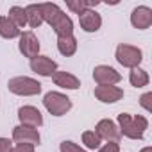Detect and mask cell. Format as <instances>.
Listing matches in <instances>:
<instances>
[{
    "label": "cell",
    "mask_w": 152,
    "mask_h": 152,
    "mask_svg": "<svg viewBox=\"0 0 152 152\" xmlns=\"http://www.w3.org/2000/svg\"><path fill=\"white\" fill-rule=\"evenodd\" d=\"M13 140L16 143H31V145H39L41 136L38 129L25 127V125H16L13 129Z\"/></svg>",
    "instance_id": "cell-13"
},
{
    "label": "cell",
    "mask_w": 152,
    "mask_h": 152,
    "mask_svg": "<svg viewBox=\"0 0 152 152\" xmlns=\"http://www.w3.org/2000/svg\"><path fill=\"white\" fill-rule=\"evenodd\" d=\"M9 16V20L18 27V29H22V27H25L27 25V18H25V9L23 7H20V6H13L11 9H9V13H7Z\"/></svg>",
    "instance_id": "cell-21"
},
{
    "label": "cell",
    "mask_w": 152,
    "mask_h": 152,
    "mask_svg": "<svg viewBox=\"0 0 152 152\" xmlns=\"http://www.w3.org/2000/svg\"><path fill=\"white\" fill-rule=\"evenodd\" d=\"M140 152H152V147H143Z\"/></svg>",
    "instance_id": "cell-28"
},
{
    "label": "cell",
    "mask_w": 152,
    "mask_h": 152,
    "mask_svg": "<svg viewBox=\"0 0 152 152\" xmlns=\"http://www.w3.org/2000/svg\"><path fill=\"white\" fill-rule=\"evenodd\" d=\"M140 106L147 111V113H152V91H147L140 97Z\"/></svg>",
    "instance_id": "cell-24"
},
{
    "label": "cell",
    "mask_w": 152,
    "mask_h": 152,
    "mask_svg": "<svg viewBox=\"0 0 152 152\" xmlns=\"http://www.w3.org/2000/svg\"><path fill=\"white\" fill-rule=\"evenodd\" d=\"M20 34L22 31L7 16H0V36L6 39H15V38H20Z\"/></svg>",
    "instance_id": "cell-18"
},
{
    "label": "cell",
    "mask_w": 152,
    "mask_h": 152,
    "mask_svg": "<svg viewBox=\"0 0 152 152\" xmlns=\"http://www.w3.org/2000/svg\"><path fill=\"white\" fill-rule=\"evenodd\" d=\"M100 2H97V0H66V7L72 11V13H75V15H79V13H83L84 9H93V7H97Z\"/></svg>",
    "instance_id": "cell-20"
},
{
    "label": "cell",
    "mask_w": 152,
    "mask_h": 152,
    "mask_svg": "<svg viewBox=\"0 0 152 152\" xmlns=\"http://www.w3.org/2000/svg\"><path fill=\"white\" fill-rule=\"evenodd\" d=\"M25 9V18H27V25L31 29H38L43 23V13H41V4H29Z\"/></svg>",
    "instance_id": "cell-16"
},
{
    "label": "cell",
    "mask_w": 152,
    "mask_h": 152,
    "mask_svg": "<svg viewBox=\"0 0 152 152\" xmlns=\"http://www.w3.org/2000/svg\"><path fill=\"white\" fill-rule=\"evenodd\" d=\"M79 25L84 32H97L102 27V16L95 9H84L79 13Z\"/></svg>",
    "instance_id": "cell-12"
},
{
    "label": "cell",
    "mask_w": 152,
    "mask_h": 152,
    "mask_svg": "<svg viewBox=\"0 0 152 152\" xmlns=\"http://www.w3.org/2000/svg\"><path fill=\"white\" fill-rule=\"evenodd\" d=\"M29 66L34 73L41 75V77H52L57 72V63L54 59H50L48 56H36L34 59H31Z\"/></svg>",
    "instance_id": "cell-10"
},
{
    "label": "cell",
    "mask_w": 152,
    "mask_h": 152,
    "mask_svg": "<svg viewBox=\"0 0 152 152\" xmlns=\"http://www.w3.org/2000/svg\"><path fill=\"white\" fill-rule=\"evenodd\" d=\"M18 120H20V125L32 127V129H38L43 125V115L34 106H22L18 109Z\"/></svg>",
    "instance_id": "cell-8"
},
{
    "label": "cell",
    "mask_w": 152,
    "mask_h": 152,
    "mask_svg": "<svg viewBox=\"0 0 152 152\" xmlns=\"http://www.w3.org/2000/svg\"><path fill=\"white\" fill-rule=\"evenodd\" d=\"M57 50L61 56L64 57H72L75 52H77V38L73 34L72 36H63V38H57Z\"/></svg>",
    "instance_id": "cell-17"
},
{
    "label": "cell",
    "mask_w": 152,
    "mask_h": 152,
    "mask_svg": "<svg viewBox=\"0 0 152 152\" xmlns=\"http://www.w3.org/2000/svg\"><path fill=\"white\" fill-rule=\"evenodd\" d=\"M93 79L99 86H115L122 81V75L113 66L99 64V66L93 68Z\"/></svg>",
    "instance_id": "cell-6"
},
{
    "label": "cell",
    "mask_w": 152,
    "mask_h": 152,
    "mask_svg": "<svg viewBox=\"0 0 152 152\" xmlns=\"http://www.w3.org/2000/svg\"><path fill=\"white\" fill-rule=\"evenodd\" d=\"M131 25L134 29L145 31L152 25V9L148 6H138L131 13Z\"/></svg>",
    "instance_id": "cell-11"
},
{
    "label": "cell",
    "mask_w": 152,
    "mask_h": 152,
    "mask_svg": "<svg viewBox=\"0 0 152 152\" xmlns=\"http://www.w3.org/2000/svg\"><path fill=\"white\" fill-rule=\"evenodd\" d=\"M95 132L99 134L100 140H106V141L120 143V140H122V134H120V129H118L116 122H113V120H109V118H102V120L95 125Z\"/></svg>",
    "instance_id": "cell-9"
},
{
    "label": "cell",
    "mask_w": 152,
    "mask_h": 152,
    "mask_svg": "<svg viewBox=\"0 0 152 152\" xmlns=\"http://www.w3.org/2000/svg\"><path fill=\"white\" fill-rule=\"evenodd\" d=\"M52 81L56 86L63 88V90H79L81 88V79L79 77H75L73 73L70 72H61L57 70L54 75H52Z\"/></svg>",
    "instance_id": "cell-15"
},
{
    "label": "cell",
    "mask_w": 152,
    "mask_h": 152,
    "mask_svg": "<svg viewBox=\"0 0 152 152\" xmlns=\"http://www.w3.org/2000/svg\"><path fill=\"white\" fill-rule=\"evenodd\" d=\"M116 125H118L122 136H125L129 140H143L145 131L148 129V120L141 115L120 113L116 118Z\"/></svg>",
    "instance_id": "cell-2"
},
{
    "label": "cell",
    "mask_w": 152,
    "mask_h": 152,
    "mask_svg": "<svg viewBox=\"0 0 152 152\" xmlns=\"http://www.w3.org/2000/svg\"><path fill=\"white\" fill-rule=\"evenodd\" d=\"M18 50L23 54V57H29V59H34L36 56H39V39L32 31H25L20 34Z\"/></svg>",
    "instance_id": "cell-7"
},
{
    "label": "cell",
    "mask_w": 152,
    "mask_h": 152,
    "mask_svg": "<svg viewBox=\"0 0 152 152\" xmlns=\"http://www.w3.org/2000/svg\"><path fill=\"white\" fill-rule=\"evenodd\" d=\"M95 97L104 104H115L124 99V90L118 86H95Z\"/></svg>",
    "instance_id": "cell-14"
},
{
    "label": "cell",
    "mask_w": 152,
    "mask_h": 152,
    "mask_svg": "<svg viewBox=\"0 0 152 152\" xmlns=\"http://www.w3.org/2000/svg\"><path fill=\"white\" fill-rule=\"evenodd\" d=\"M115 57L116 61L125 66V68H138L140 63L143 61V52L141 48L134 47V45H127V43H120L116 47V52H115Z\"/></svg>",
    "instance_id": "cell-5"
},
{
    "label": "cell",
    "mask_w": 152,
    "mask_h": 152,
    "mask_svg": "<svg viewBox=\"0 0 152 152\" xmlns=\"http://www.w3.org/2000/svg\"><path fill=\"white\" fill-rule=\"evenodd\" d=\"M34 148L36 145H31V143H16L11 152H34Z\"/></svg>",
    "instance_id": "cell-26"
},
{
    "label": "cell",
    "mask_w": 152,
    "mask_h": 152,
    "mask_svg": "<svg viewBox=\"0 0 152 152\" xmlns=\"http://www.w3.org/2000/svg\"><path fill=\"white\" fill-rule=\"evenodd\" d=\"M43 106L52 116H63L72 109V100L61 91H48L43 97Z\"/></svg>",
    "instance_id": "cell-4"
},
{
    "label": "cell",
    "mask_w": 152,
    "mask_h": 152,
    "mask_svg": "<svg viewBox=\"0 0 152 152\" xmlns=\"http://www.w3.org/2000/svg\"><path fill=\"white\" fill-rule=\"evenodd\" d=\"M129 83H131V86H134V88H145V86H148V83H150V77H148V73L143 70V68H132L131 72H129Z\"/></svg>",
    "instance_id": "cell-19"
},
{
    "label": "cell",
    "mask_w": 152,
    "mask_h": 152,
    "mask_svg": "<svg viewBox=\"0 0 152 152\" xmlns=\"http://www.w3.org/2000/svg\"><path fill=\"white\" fill-rule=\"evenodd\" d=\"M99 152H120V145L115 141H107L106 145L99 147Z\"/></svg>",
    "instance_id": "cell-25"
},
{
    "label": "cell",
    "mask_w": 152,
    "mask_h": 152,
    "mask_svg": "<svg viewBox=\"0 0 152 152\" xmlns=\"http://www.w3.org/2000/svg\"><path fill=\"white\" fill-rule=\"evenodd\" d=\"M59 152H88V150L83 148V147H79L77 143L70 141V140H64V141L59 145Z\"/></svg>",
    "instance_id": "cell-23"
},
{
    "label": "cell",
    "mask_w": 152,
    "mask_h": 152,
    "mask_svg": "<svg viewBox=\"0 0 152 152\" xmlns=\"http://www.w3.org/2000/svg\"><path fill=\"white\" fill-rule=\"evenodd\" d=\"M13 150V141L9 138H0V152H11Z\"/></svg>",
    "instance_id": "cell-27"
},
{
    "label": "cell",
    "mask_w": 152,
    "mask_h": 152,
    "mask_svg": "<svg viewBox=\"0 0 152 152\" xmlns=\"http://www.w3.org/2000/svg\"><path fill=\"white\" fill-rule=\"evenodd\" d=\"M83 143H84V147H86L88 152H90V150H97V148L100 147L102 140L99 138V134H97L95 131H84V132H83Z\"/></svg>",
    "instance_id": "cell-22"
},
{
    "label": "cell",
    "mask_w": 152,
    "mask_h": 152,
    "mask_svg": "<svg viewBox=\"0 0 152 152\" xmlns=\"http://www.w3.org/2000/svg\"><path fill=\"white\" fill-rule=\"evenodd\" d=\"M41 13H43V22H47L54 29L57 38L73 34V22H72V18L57 4H52V2L41 4Z\"/></svg>",
    "instance_id": "cell-1"
},
{
    "label": "cell",
    "mask_w": 152,
    "mask_h": 152,
    "mask_svg": "<svg viewBox=\"0 0 152 152\" xmlns=\"http://www.w3.org/2000/svg\"><path fill=\"white\" fill-rule=\"evenodd\" d=\"M7 90L20 97H34L41 93V83H38L32 77L18 75V77H13L7 81Z\"/></svg>",
    "instance_id": "cell-3"
}]
</instances>
